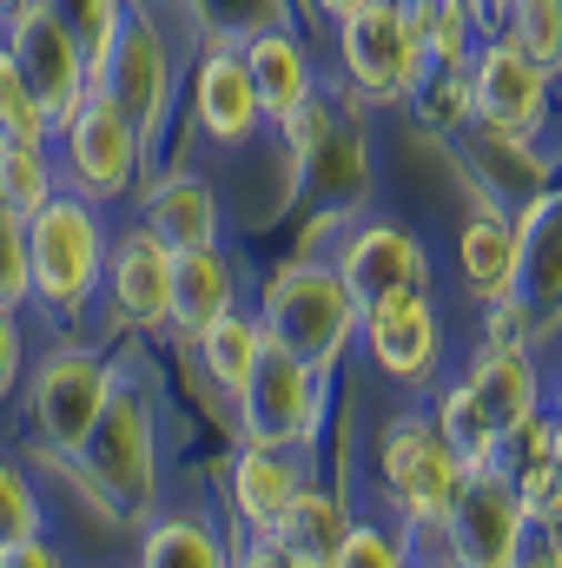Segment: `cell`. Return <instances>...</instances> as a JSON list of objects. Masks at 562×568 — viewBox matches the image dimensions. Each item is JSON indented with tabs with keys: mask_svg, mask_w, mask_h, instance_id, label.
Wrapping results in <instances>:
<instances>
[{
	"mask_svg": "<svg viewBox=\"0 0 562 568\" xmlns=\"http://www.w3.org/2000/svg\"><path fill=\"white\" fill-rule=\"evenodd\" d=\"M60 469L113 529H140L165 503V404H159V371L145 364V351L113 357V390L87 443Z\"/></svg>",
	"mask_w": 562,
	"mask_h": 568,
	"instance_id": "6da1fadb",
	"label": "cell"
},
{
	"mask_svg": "<svg viewBox=\"0 0 562 568\" xmlns=\"http://www.w3.org/2000/svg\"><path fill=\"white\" fill-rule=\"evenodd\" d=\"M205 40H212L205 0H120V27H113L107 67H100V93L120 100V113L140 126L145 152H159L172 133L185 67Z\"/></svg>",
	"mask_w": 562,
	"mask_h": 568,
	"instance_id": "7a4b0ae2",
	"label": "cell"
},
{
	"mask_svg": "<svg viewBox=\"0 0 562 568\" xmlns=\"http://www.w3.org/2000/svg\"><path fill=\"white\" fill-rule=\"evenodd\" d=\"M107 205L80 199V192H53L33 219H27V317H47L60 331H80L100 304V272H107Z\"/></svg>",
	"mask_w": 562,
	"mask_h": 568,
	"instance_id": "3957f363",
	"label": "cell"
},
{
	"mask_svg": "<svg viewBox=\"0 0 562 568\" xmlns=\"http://www.w3.org/2000/svg\"><path fill=\"white\" fill-rule=\"evenodd\" d=\"M107 390H113V357H107L100 344H87L80 331H67L40 364H27V377H20V390H13L27 456L47 463V469H60V463L87 443V429L100 417Z\"/></svg>",
	"mask_w": 562,
	"mask_h": 568,
	"instance_id": "277c9868",
	"label": "cell"
},
{
	"mask_svg": "<svg viewBox=\"0 0 562 568\" xmlns=\"http://www.w3.org/2000/svg\"><path fill=\"white\" fill-rule=\"evenodd\" d=\"M259 324H265L272 344H284L291 357H304L324 377H338L344 357L358 351V297L344 291V278L331 272L324 252H298L265 278Z\"/></svg>",
	"mask_w": 562,
	"mask_h": 568,
	"instance_id": "5b68a950",
	"label": "cell"
},
{
	"mask_svg": "<svg viewBox=\"0 0 562 568\" xmlns=\"http://www.w3.org/2000/svg\"><path fill=\"white\" fill-rule=\"evenodd\" d=\"M371 476H378V503L384 516L411 536V542H430L456 483H463V463L450 456V443L436 436L423 397H411L404 410H391L378 424V443H371Z\"/></svg>",
	"mask_w": 562,
	"mask_h": 568,
	"instance_id": "8992f818",
	"label": "cell"
},
{
	"mask_svg": "<svg viewBox=\"0 0 562 568\" xmlns=\"http://www.w3.org/2000/svg\"><path fill=\"white\" fill-rule=\"evenodd\" d=\"M331 417V377L291 357L284 344H259L245 384L225 397V424L239 443H284V449H318Z\"/></svg>",
	"mask_w": 562,
	"mask_h": 568,
	"instance_id": "52a82bcc",
	"label": "cell"
},
{
	"mask_svg": "<svg viewBox=\"0 0 562 568\" xmlns=\"http://www.w3.org/2000/svg\"><path fill=\"white\" fill-rule=\"evenodd\" d=\"M331 47H338V93L358 100L364 113L404 106L411 80L430 60L404 0H358L344 20H331Z\"/></svg>",
	"mask_w": 562,
	"mask_h": 568,
	"instance_id": "ba28073f",
	"label": "cell"
},
{
	"mask_svg": "<svg viewBox=\"0 0 562 568\" xmlns=\"http://www.w3.org/2000/svg\"><path fill=\"white\" fill-rule=\"evenodd\" d=\"M358 351L404 397H423L436 377H450V317H443L436 284H404V291L371 297L358 311Z\"/></svg>",
	"mask_w": 562,
	"mask_h": 568,
	"instance_id": "9c48e42d",
	"label": "cell"
},
{
	"mask_svg": "<svg viewBox=\"0 0 562 568\" xmlns=\"http://www.w3.org/2000/svg\"><path fill=\"white\" fill-rule=\"evenodd\" d=\"M53 165H60V185L67 192H80V199H93V205H127L133 199V185H140V172L152 165V152H145L140 126L120 113V100H107L100 87L53 126Z\"/></svg>",
	"mask_w": 562,
	"mask_h": 568,
	"instance_id": "30bf717a",
	"label": "cell"
},
{
	"mask_svg": "<svg viewBox=\"0 0 562 568\" xmlns=\"http://www.w3.org/2000/svg\"><path fill=\"white\" fill-rule=\"evenodd\" d=\"M304 252H324L331 272L344 278V291L358 297V311L384 291H404V284H436V258L404 219H384V212H338L331 225L304 232Z\"/></svg>",
	"mask_w": 562,
	"mask_h": 568,
	"instance_id": "8fae6325",
	"label": "cell"
},
{
	"mask_svg": "<svg viewBox=\"0 0 562 568\" xmlns=\"http://www.w3.org/2000/svg\"><path fill=\"white\" fill-rule=\"evenodd\" d=\"M523 536H530V503L503 469H463L443 523H436V549L456 568H516L523 562Z\"/></svg>",
	"mask_w": 562,
	"mask_h": 568,
	"instance_id": "7c38bea8",
	"label": "cell"
},
{
	"mask_svg": "<svg viewBox=\"0 0 562 568\" xmlns=\"http://www.w3.org/2000/svg\"><path fill=\"white\" fill-rule=\"evenodd\" d=\"M470 100H476L470 126L543 140L550 120H556V73L543 60H530L510 33H483L476 53H470Z\"/></svg>",
	"mask_w": 562,
	"mask_h": 568,
	"instance_id": "4fadbf2b",
	"label": "cell"
},
{
	"mask_svg": "<svg viewBox=\"0 0 562 568\" xmlns=\"http://www.w3.org/2000/svg\"><path fill=\"white\" fill-rule=\"evenodd\" d=\"M0 47L13 53V67H20L27 87L40 93V106H47L53 126L93 93L87 53H80V40L67 33V20H60L53 0H0Z\"/></svg>",
	"mask_w": 562,
	"mask_h": 568,
	"instance_id": "5bb4252c",
	"label": "cell"
},
{
	"mask_svg": "<svg viewBox=\"0 0 562 568\" xmlns=\"http://www.w3.org/2000/svg\"><path fill=\"white\" fill-rule=\"evenodd\" d=\"M107 331L152 344L165 337V317H172V245H159L140 219L127 232L107 239V272H100V304Z\"/></svg>",
	"mask_w": 562,
	"mask_h": 568,
	"instance_id": "9a60e30c",
	"label": "cell"
},
{
	"mask_svg": "<svg viewBox=\"0 0 562 568\" xmlns=\"http://www.w3.org/2000/svg\"><path fill=\"white\" fill-rule=\"evenodd\" d=\"M516 219V278H510V297L523 311V331L530 344L550 357L562 344V179L510 212Z\"/></svg>",
	"mask_w": 562,
	"mask_h": 568,
	"instance_id": "2e32d148",
	"label": "cell"
},
{
	"mask_svg": "<svg viewBox=\"0 0 562 568\" xmlns=\"http://www.w3.org/2000/svg\"><path fill=\"white\" fill-rule=\"evenodd\" d=\"M318 476V449H284V443H239L219 476V503L232 516V542H265L272 523L291 509V496Z\"/></svg>",
	"mask_w": 562,
	"mask_h": 568,
	"instance_id": "e0dca14e",
	"label": "cell"
},
{
	"mask_svg": "<svg viewBox=\"0 0 562 568\" xmlns=\"http://www.w3.org/2000/svg\"><path fill=\"white\" fill-rule=\"evenodd\" d=\"M179 113L192 120V133L205 145H245L265 133V113H259V87L232 47V33H212L192 67H185V93H179Z\"/></svg>",
	"mask_w": 562,
	"mask_h": 568,
	"instance_id": "ac0fdd59",
	"label": "cell"
},
{
	"mask_svg": "<svg viewBox=\"0 0 562 568\" xmlns=\"http://www.w3.org/2000/svg\"><path fill=\"white\" fill-rule=\"evenodd\" d=\"M127 205H133V219H140L145 232H152L159 245H172V252H192V245L225 239V199H219V185H212L205 172H192V165H165V172L145 165Z\"/></svg>",
	"mask_w": 562,
	"mask_h": 568,
	"instance_id": "d6986e66",
	"label": "cell"
},
{
	"mask_svg": "<svg viewBox=\"0 0 562 568\" xmlns=\"http://www.w3.org/2000/svg\"><path fill=\"white\" fill-rule=\"evenodd\" d=\"M450 145H456V159H463V185H470V192H483V199H496L503 212H516V205L543 199V192L562 179L556 159L543 152V140H516V133L463 126Z\"/></svg>",
	"mask_w": 562,
	"mask_h": 568,
	"instance_id": "ffe728a7",
	"label": "cell"
},
{
	"mask_svg": "<svg viewBox=\"0 0 562 568\" xmlns=\"http://www.w3.org/2000/svg\"><path fill=\"white\" fill-rule=\"evenodd\" d=\"M232 47H239V60H245V73H252V87H259V113H265V126H279L298 100H311V93L324 87V73H318L304 33H298L291 20L239 27Z\"/></svg>",
	"mask_w": 562,
	"mask_h": 568,
	"instance_id": "44dd1931",
	"label": "cell"
},
{
	"mask_svg": "<svg viewBox=\"0 0 562 568\" xmlns=\"http://www.w3.org/2000/svg\"><path fill=\"white\" fill-rule=\"evenodd\" d=\"M344 523H351V503L311 476V483L291 496V509L272 523V536H265V542H252V549H232V562L331 568V562H338V542H344Z\"/></svg>",
	"mask_w": 562,
	"mask_h": 568,
	"instance_id": "7402d4cb",
	"label": "cell"
},
{
	"mask_svg": "<svg viewBox=\"0 0 562 568\" xmlns=\"http://www.w3.org/2000/svg\"><path fill=\"white\" fill-rule=\"evenodd\" d=\"M232 304H245V258L225 239L192 245V252H172V317H165V337L192 344Z\"/></svg>",
	"mask_w": 562,
	"mask_h": 568,
	"instance_id": "603a6c76",
	"label": "cell"
},
{
	"mask_svg": "<svg viewBox=\"0 0 562 568\" xmlns=\"http://www.w3.org/2000/svg\"><path fill=\"white\" fill-rule=\"evenodd\" d=\"M510 278H516V219L496 199L470 192L456 219V284L470 304H496L510 297Z\"/></svg>",
	"mask_w": 562,
	"mask_h": 568,
	"instance_id": "cb8c5ba5",
	"label": "cell"
},
{
	"mask_svg": "<svg viewBox=\"0 0 562 568\" xmlns=\"http://www.w3.org/2000/svg\"><path fill=\"white\" fill-rule=\"evenodd\" d=\"M470 390L483 397V410L496 417V429L523 424L530 410L550 404V364L536 344H476V357L463 364Z\"/></svg>",
	"mask_w": 562,
	"mask_h": 568,
	"instance_id": "d4e9b609",
	"label": "cell"
},
{
	"mask_svg": "<svg viewBox=\"0 0 562 568\" xmlns=\"http://www.w3.org/2000/svg\"><path fill=\"white\" fill-rule=\"evenodd\" d=\"M298 179H304V192L318 205H344L351 212L364 199V185H371V113L358 100L344 106V120L331 126V140L298 165Z\"/></svg>",
	"mask_w": 562,
	"mask_h": 568,
	"instance_id": "484cf974",
	"label": "cell"
},
{
	"mask_svg": "<svg viewBox=\"0 0 562 568\" xmlns=\"http://www.w3.org/2000/svg\"><path fill=\"white\" fill-rule=\"evenodd\" d=\"M145 568H225L232 562V529L199 516V509H152L140 529Z\"/></svg>",
	"mask_w": 562,
	"mask_h": 568,
	"instance_id": "4316f807",
	"label": "cell"
},
{
	"mask_svg": "<svg viewBox=\"0 0 562 568\" xmlns=\"http://www.w3.org/2000/svg\"><path fill=\"white\" fill-rule=\"evenodd\" d=\"M423 410H430V424L436 436L450 443V456L463 463V469H490L496 463V417L483 410V397L470 390V377L463 371H450V377H436L430 390H423Z\"/></svg>",
	"mask_w": 562,
	"mask_h": 568,
	"instance_id": "83f0119b",
	"label": "cell"
},
{
	"mask_svg": "<svg viewBox=\"0 0 562 568\" xmlns=\"http://www.w3.org/2000/svg\"><path fill=\"white\" fill-rule=\"evenodd\" d=\"M490 469H503V476L523 489L530 509L550 503V496H562V436H556L550 404L530 410L523 424H510L503 436H496V463H490Z\"/></svg>",
	"mask_w": 562,
	"mask_h": 568,
	"instance_id": "f1b7e54d",
	"label": "cell"
},
{
	"mask_svg": "<svg viewBox=\"0 0 562 568\" xmlns=\"http://www.w3.org/2000/svg\"><path fill=\"white\" fill-rule=\"evenodd\" d=\"M259 344H265V324H259V311L252 304H232L225 317H212L185 351L199 357V377L212 384V397L225 404L239 384H245V371H252V357H259Z\"/></svg>",
	"mask_w": 562,
	"mask_h": 568,
	"instance_id": "f546056e",
	"label": "cell"
},
{
	"mask_svg": "<svg viewBox=\"0 0 562 568\" xmlns=\"http://www.w3.org/2000/svg\"><path fill=\"white\" fill-rule=\"evenodd\" d=\"M404 113L418 120L423 133L436 140H456L470 120H476V100H470V60H423V73L404 93Z\"/></svg>",
	"mask_w": 562,
	"mask_h": 568,
	"instance_id": "4dcf8cb0",
	"label": "cell"
},
{
	"mask_svg": "<svg viewBox=\"0 0 562 568\" xmlns=\"http://www.w3.org/2000/svg\"><path fill=\"white\" fill-rule=\"evenodd\" d=\"M53 192H67V185H60V165H53V140L0 145V199H7L20 219H33Z\"/></svg>",
	"mask_w": 562,
	"mask_h": 568,
	"instance_id": "1f68e13d",
	"label": "cell"
},
{
	"mask_svg": "<svg viewBox=\"0 0 562 568\" xmlns=\"http://www.w3.org/2000/svg\"><path fill=\"white\" fill-rule=\"evenodd\" d=\"M496 33H510L530 60H543L562 80V0H503Z\"/></svg>",
	"mask_w": 562,
	"mask_h": 568,
	"instance_id": "d6a6232c",
	"label": "cell"
},
{
	"mask_svg": "<svg viewBox=\"0 0 562 568\" xmlns=\"http://www.w3.org/2000/svg\"><path fill=\"white\" fill-rule=\"evenodd\" d=\"M418 556V542L391 523V516H351L344 523V542H338V562L331 568H404Z\"/></svg>",
	"mask_w": 562,
	"mask_h": 568,
	"instance_id": "836d02e7",
	"label": "cell"
},
{
	"mask_svg": "<svg viewBox=\"0 0 562 568\" xmlns=\"http://www.w3.org/2000/svg\"><path fill=\"white\" fill-rule=\"evenodd\" d=\"M53 140V120L40 106V93L27 87V73L13 67V53L0 47V145H40Z\"/></svg>",
	"mask_w": 562,
	"mask_h": 568,
	"instance_id": "e575fe53",
	"label": "cell"
},
{
	"mask_svg": "<svg viewBox=\"0 0 562 568\" xmlns=\"http://www.w3.org/2000/svg\"><path fill=\"white\" fill-rule=\"evenodd\" d=\"M27 536H47V503H40V489L27 476V463L0 456V556L13 542H27Z\"/></svg>",
	"mask_w": 562,
	"mask_h": 568,
	"instance_id": "d590c367",
	"label": "cell"
},
{
	"mask_svg": "<svg viewBox=\"0 0 562 568\" xmlns=\"http://www.w3.org/2000/svg\"><path fill=\"white\" fill-rule=\"evenodd\" d=\"M33 278H27V219L0 199V304H20L27 311Z\"/></svg>",
	"mask_w": 562,
	"mask_h": 568,
	"instance_id": "8d00e7d4",
	"label": "cell"
},
{
	"mask_svg": "<svg viewBox=\"0 0 562 568\" xmlns=\"http://www.w3.org/2000/svg\"><path fill=\"white\" fill-rule=\"evenodd\" d=\"M27 364H33V357H27V311H20V304H0V410L13 404Z\"/></svg>",
	"mask_w": 562,
	"mask_h": 568,
	"instance_id": "74e56055",
	"label": "cell"
},
{
	"mask_svg": "<svg viewBox=\"0 0 562 568\" xmlns=\"http://www.w3.org/2000/svg\"><path fill=\"white\" fill-rule=\"evenodd\" d=\"M304 7H311V13H318V20H344V13H351V7H358V0H304Z\"/></svg>",
	"mask_w": 562,
	"mask_h": 568,
	"instance_id": "f35d334b",
	"label": "cell"
},
{
	"mask_svg": "<svg viewBox=\"0 0 562 568\" xmlns=\"http://www.w3.org/2000/svg\"><path fill=\"white\" fill-rule=\"evenodd\" d=\"M550 417H556V436H562V377L550 384Z\"/></svg>",
	"mask_w": 562,
	"mask_h": 568,
	"instance_id": "ab89813d",
	"label": "cell"
}]
</instances>
